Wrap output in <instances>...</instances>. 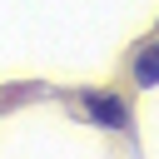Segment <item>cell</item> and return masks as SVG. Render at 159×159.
<instances>
[{
    "instance_id": "cell-1",
    "label": "cell",
    "mask_w": 159,
    "mask_h": 159,
    "mask_svg": "<svg viewBox=\"0 0 159 159\" xmlns=\"http://www.w3.org/2000/svg\"><path fill=\"white\" fill-rule=\"evenodd\" d=\"M84 104H89V114H94V124H104V129H119L124 119H129V109L114 99V94H84Z\"/></svg>"
},
{
    "instance_id": "cell-2",
    "label": "cell",
    "mask_w": 159,
    "mask_h": 159,
    "mask_svg": "<svg viewBox=\"0 0 159 159\" xmlns=\"http://www.w3.org/2000/svg\"><path fill=\"white\" fill-rule=\"evenodd\" d=\"M134 84H139V89H154V84H159V40L139 50V60H134Z\"/></svg>"
}]
</instances>
